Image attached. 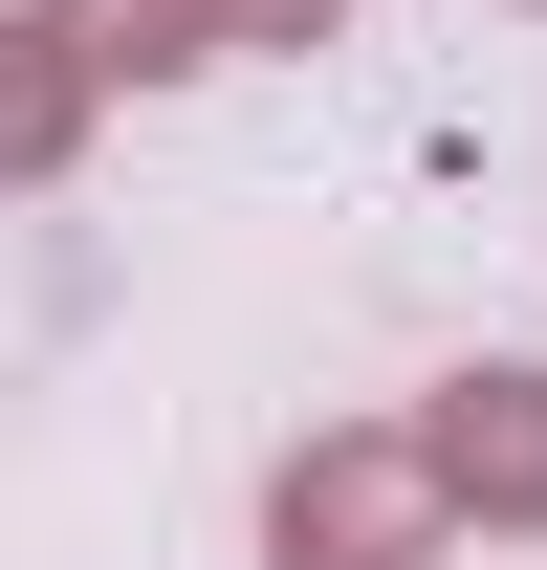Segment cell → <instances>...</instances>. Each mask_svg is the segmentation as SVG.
Wrapping results in <instances>:
<instances>
[{
    "instance_id": "cell-6",
    "label": "cell",
    "mask_w": 547,
    "mask_h": 570,
    "mask_svg": "<svg viewBox=\"0 0 547 570\" xmlns=\"http://www.w3.org/2000/svg\"><path fill=\"white\" fill-rule=\"evenodd\" d=\"M526 22H547V0H526Z\"/></svg>"
},
{
    "instance_id": "cell-3",
    "label": "cell",
    "mask_w": 547,
    "mask_h": 570,
    "mask_svg": "<svg viewBox=\"0 0 547 570\" xmlns=\"http://www.w3.org/2000/svg\"><path fill=\"white\" fill-rule=\"evenodd\" d=\"M88 110H110V88H88V45L44 22V0H0V198H44V176L88 154Z\"/></svg>"
},
{
    "instance_id": "cell-1",
    "label": "cell",
    "mask_w": 547,
    "mask_h": 570,
    "mask_svg": "<svg viewBox=\"0 0 547 570\" xmlns=\"http://www.w3.org/2000/svg\"><path fill=\"white\" fill-rule=\"evenodd\" d=\"M460 549V504L416 461V417H329L263 461V570H438Z\"/></svg>"
},
{
    "instance_id": "cell-4",
    "label": "cell",
    "mask_w": 547,
    "mask_h": 570,
    "mask_svg": "<svg viewBox=\"0 0 547 570\" xmlns=\"http://www.w3.org/2000/svg\"><path fill=\"white\" fill-rule=\"evenodd\" d=\"M44 22L88 45V88H198L219 67V0H44Z\"/></svg>"
},
{
    "instance_id": "cell-2",
    "label": "cell",
    "mask_w": 547,
    "mask_h": 570,
    "mask_svg": "<svg viewBox=\"0 0 547 570\" xmlns=\"http://www.w3.org/2000/svg\"><path fill=\"white\" fill-rule=\"evenodd\" d=\"M416 461H438L460 527H547V352H460L416 395Z\"/></svg>"
},
{
    "instance_id": "cell-5",
    "label": "cell",
    "mask_w": 547,
    "mask_h": 570,
    "mask_svg": "<svg viewBox=\"0 0 547 570\" xmlns=\"http://www.w3.org/2000/svg\"><path fill=\"white\" fill-rule=\"evenodd\" d=\"M350 0H219V67H241V45H329Z\"/></svg>"
}]
</instances>
